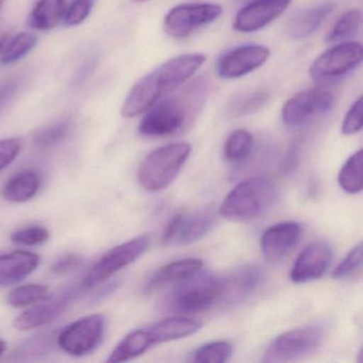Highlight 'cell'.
I'll return each instance as SVG.
<instances>
[{
	"instance_id": "cell-1",
	"label": "cell",
	"mask_w": 363,
	"mask_h": 363,
	"mask_svg": "<svg viewBox=\"0 0 363 363\" xmlns=\"http://www.w3.org/2000/svg\"><path fill=\"white\" fill-rule=\"evenodd\" d=\"M205 62L203 54L180 55L144 76L127 95L121 110L123 118H133L145 113L161 97L190 79Z\"/></svg>"
},
{
	"instance_id": "cell-2",
	"label": "cell",
	"mask_w": 363,
	"mask_h": 363,
	"mask_svg": "<svg viewBox=\"0 0 363 363\" xmlns=\"http://www.w3.org/2000/svg\"><path fill=\"white\" fill-rule=\"evenodd\" d=\"M205 86L203 82H199L180 94L157 101L140 122L139 133L145 137L159 138L182 130L201 109L206 99Z\"/></svg>"
},
{
	"instance_id": "cell-3",
	"label": "cell",
	"mask_w": 363,
	"mask_h": 363,
	"mask_svg": "<svg viewBox=\"0 0 363 363\" xmlns=\"http://www.w3.org/2000/svg\"><path fill=\"white\" fill-rule=\"evenodd\" d=\"M275 184L263 177H252L240 182L223 201L220 214L235 222L254 220L275 203Z\"/></svg>"
},
{
	"instance_id": "cell-4",
	"label": "cell",
	"mask_w": 363,
	"mask_h": 363,
	"mask_svg": "<svg viewBox=\"0 0 363 363\" xmlns=\"http://www.w3.org/2000/svg\"><path fill=\"white\" fill-rule=\"evenodd\" d=\"M191 154L189 143H173L150 152L138 171L142 188L150 192L164 190L177 177Z\"/></svg>"
},
{
	"instance_id": "cell-5",
	"label": "cell",
	"mask_w": 363,
	"mask_h": 363,
	"mask_svg": "<svg viewBox=\"0 0 363 363\" xmlns=\"http://www.w3.org/2000/svg\"><path fill=\"white\" fill-rule=\"evenodd\" d=\"M179 282L167 299V305L174 311L197 313L206 311L213 303L222 301L225 289L224 277L197 272Z\"/></svg>"
},
{
	"instance_id": "cell-6",
	"label": "cell",
	"mask_w": 363,
	"mask_h": 363,
	"mask_svg": "<svg viewBox=\"0 0 363 363\" xmlns=\"http://www.w3.org/2000/svg\"><path fill=\"white\" fill-rule=\"evenodd\" d=\"M107 330V318L103 314H91L58 331L57 345L74 357L92 354L101 345Z\"/></svg>"
},
{
	"instance_id": "cell-7",
	"label": "cell",
	"mask_w": 363,
	"mask_h": 363,
	"mask_svg": "<svg viewBox=\"0 0 363 363\" xmlns=\"http://www.w3.org/2000/svg\"><path fill=\"white\" fill-rule=\"evenodd\" d=\"M363 48L359 42H343L320 55L310 67V77L316 84L337 82L362 62Z\"/></svg>"
},
{
	"instance_id": "cell-8",
	"label": "cell",
	"mask_w": 363,
	"mask_h": 363,
	"mask_svg": "<svg viewBox=\"0 0 363 363\" xmlns=\"http://www.w3.org/2000/svg\"><path fill=\"white\" fill-rule=\"evenodd\" d=\"M335 99L326 89L301 91L291 97L282 108V121L291 128L308 126L333 110Z\"/></svg>"
},
{
	"instance_id": "cell-9",
	"label": "cell",
	"mask_w": 363,
	"mask_h": 363,
	"mask_svg": "<svg viewBox=\"0 0 363 363\" xmlns=\"http://www.w3.org/2000/svg\"><path fill=\"white\" fill-rule=\"evenodd\" d=\"M150 246V235H142L112 248L91 267L82 284L84 288L107 281L114 274L138 260Z\"/></svg>"
},
{
	"instance_id": "cell-10",
	"label": "cell",
	"mask_w": 363,
	"mask_h": 363,
	"mask_svg": "<svg viewBox=\"0 0 363 363\" xmlns=\"http://www.w3.org/2000/svg\"><path fill=\"white\" fill-rule=\"evenodd\" d=\"M324 329L306 326L292 329L276 337L267 348L264 362H286L296 360L313 352L322 344Z\"/></svg>"
},
{
	"instance_id": "cell-11",
	"label": "cell",
	"mask_w": 363,
	"mask_h": 363,
	"mask_svg": "<svg viewBox=\"0 0 363 363\" xmlns=\"http://www.w3.org/2000/svg\"><path fill=\"white\" fill-rule=\"evenodd\" d=\"M222 13L223 8L216 4H182L165 16L163 28L169 37L184 39L197 29L216 22Z\"/></svg>"
},
{
	"instance_id": "cell-12",
	"label": "cell",
	"mask_w": 363,
	"mask_h": 363,
	"mask_svg": "<svg viewBox=\"0 0 363 363\" xmlns=\"http://www.w3.org/2000/svg\"><path fill=\"white\" fill-rule=\"evenodd\" d=\"M82 294L80 286H71L56 294L46 296L33 307L23 312L14 320V326L20 330L40 328L54 322Z\"/></svg>"
},
{
	"instance_id": "cell-13",
	"label": "cell",
	"mask_w": 363,
	"mask_h": 363,
	"mask_svg": "<svg viewBox=\"0 0 363 363\" xmlns=\"http://www.w3.org/2000/svg\"><path fill=\"white\" fill-rule=\"evenodd\" d=\"M269 57L265 46L247 44L229 50L216 62V73L223 79H237L262 67Z\"/></svg>"
},
{
	"instance_id": "cell-14",
	"label": "cell",
	"mask_w": 363,
	"mask_h": 363,
	"mask_svg": "<svg viewBox=\"0 0 363 363\" xmlns=\"http://www.w3.org/2000/svg\"><path fill=\"white\" fill-rule=\"evenodd\" d=\"M214 223L213 212L209 209L174 216L163 235L165 244L189 245L205 237Z\"/></svg>"
},
{
	"instance_id": "cell-15",
	"label": "cell",
	"mask_w": 363,
	"mask_h": 363,
	"mask_svg": "<svg viewBox=\"0 0 363 363\" xmlns=\"http://www.w3.org/2000/svg\"><path fill=\"white\" fill-rule=\"evenodd\" d=\"M291 3L292 0H254L238 12L233 28L242 33L261 30L282 16Z\"/></svg>"
},
{
	"instance_id": "cell-16",
	"label": "cell",
	"mask_w": 363,
	"mask_h": 363,
	"mask_svg": "<svg viewBox=\"0 0 363 363\" xmlns=\"http://www.w3.org/2000/svg\"><path fill=\"white\" fill-rule=\"evenodd\" d=\"M333 258L328 244L318 242L310 244L297 257L290 278L294 284H303L318 279L326 273Z\"/></svg>"
},
{
	"instance_id": "cell-17",
	"label": "cell",
	"mask_w": 363,
	"mask_h": 363,
	"mask_svg": "<svg viewBox=\"0 0 363 363\" xmlns=\"http://www.w3.org/2000/svg\"><path fill=\"white\" fill-rule=\"evenodd\" d=\"M301 231V225L296 222H284L269 227L261 238L263 256L273 262L282 260L296 245Z\"/></svg>"
},
{
	"instance_id": "cell-18",
	"label": "cell",
	"mask_w": 363,
	"mask_h": 363,
	"mask_svg": "<svg viewBox=\"0 0 363 363\" xmlns=\"http://www.w3.org/2000/svg\"><path fill=\"white\" fill-rule=\"evenodd\" d=\"M41 263V257L26 250L0 255V286H11L28 277Z\"/></svg>"
},
{
	"instance_id": "cell-19",
	"label": "cell",
	"mask_w": 363,
	"mask_h": 363,
	"mask_svg": "<svg viewBox=\"0 0 363 363\" xmlns=\"http://www.w3.org/2000/svg\"><path fill=\"white\" fill-rule=\"evenodd\" d=\"M203 265L201 259L194 258L182 259L163 265L147 278L143 286L144 293H152L165 284L182 281L201 271Z\"/></svg>"
},
{
	"instance_id": "cell-20",
	"label": "cell",
	"mask_w": 363,
	"mask_h": 363,
	"mask_svg": "<svg viewBox=\"0 0 363 363\" xmlns=\"http://www.w3.org/2000/svg\"><path fill=\"white\" fill-rule=\"evenodd\" d=\"M335 4L325 3L295 14L286 25V33L294 40H303L315 33L333 13Z\"/></svg>"
},
{
	"instance_id": "cell-21",
	"label": "cell",
	"mask_w": 363,
	"mask_h": 363,
	"mask_svg": "<svg viewBox=\"0 0 363 363\" xmlns=\"http://www.w3.org/2000/svg\"><path fill=\"white\" fill-rule=\"evenodd\" d=\"M203 323L194 318L176 316L147 327L152 343L159 344L184 339L201 330Z\"/></svg>"
},
{
	"instance_id": "cell-22",
	"label": "cell",
	"mask_w": 363,
	"mask_h": 363,
	"mask_svg": "<svg viewBox=\"0 0 363 363\" xmlns=\"http://www.w3.org/2000/svg\"><path fill=\"white\" fill-rule=\"evenodd\" d=\"M225 278L224 294L222 301L235 303L242 301L255 292L260 284L262 273L254 265L237 269L235 273Z\"/></svg>"
},
{
	"instance_id": "cell-23",
	"label": "cell",
	"mask_w": 363,
	"mask_h": 363,
	"mask_svg": "<svg viewBox=\"0 0 363 363\" xmlns=\"http://www.w3.org/2000/svg\"><path fill=\"white\" fill-rule=\"evenodd\" d=\"M154 345L147 328L135 329L116 346L107 362H125L143 354Z\"/></svg>"
},
{
	"instance_id": "cell-24",
	"label": "cell",
	"mask_w": 363,
	"mask_h": 363,
	"mask_svg": "<svg viewBox=\"0 0 363 363\" xmlns=\"http://www.w3.org/2000/svg\"><path fill=\"white\" fill-rule=\"evenodd\" d=\"M40 188L41 177L35 172H21L8 180L3 189V196L12 203H25L33 199Z\"/></svg>"
},
{
	"instance_id": "cell-25",
	"label": "cell",
	"mask_w": 363,
	"mask_h": 363,
	"mask_svg": "<svg viewBox=\"0 0 363 363\" xmlns=\"http://www.w3.org/2000/svg\"><path fill=\"white\" fill-rule=\"evenodd\" d=\"M65 13V0H40L31 13V26L38 30H52Z\"/></svg>"
},
{
	"instance_id": "cell-26",
	"label": "cell",
	"mask_w": 363,
	"mask_h": 363,
	"mask_svg": "<svg viewBox=\"0 0 363 363\" xmlns=\"http://www.w3.org/2000/svg\"><path fill=\"white\" fill-rule=\"evenodd\" d=\"M58 331L40 333L23 342L13 352L14 360H28L35 357L45 356L54 352L57 345Z\"/></svg>"
},
{
	"instance_id": "cell-27",
	"label": "cell",
	"mask_w": 363,
	"mask_h": 363,
	"mask_svg": "<svg viewBox=\"0 0 363 363\" xmlns=\"http://www.w3.org/2000/svg\"><path fill=\"white\" fill-rule=\"evenodd\" d=\"M337 179L344 192L357 194L362 191V150H359L347 159Z\"/></svg>"
},
{
	"instance_id": "cell-28",
	"label": "cell",
	"mask_w": 363,
	"mask_h": 363,
	"mask_svg": "<svg viewBox=\"0 0 363 363\" xmlns=\"http://www.w3.org/2000/svg\"><path fill=\"white\" fill-rule=\"evenodd\" d=\"M362 16L361 11L357 9L345 12L333 25L325 41L327 43H341L347 41L350 38L354 37L360 30Z\"/></svg>"
},
{
	"instance_id": "cell-29",
	"label": "cell",
	"mask_w": 363,
	"mask_h": 363,
	"mask_svg": "<svg viewBox=\"0 0 363 363\" xmlns=\"http://www.w3.org/2000/svg\"><path fill=\"white\" fill-rule=\"evenodd\" d=\"M38 38L33 33H22L14 35L9 42H6L1 50V63L12 65L24 58L37 46Z\"/></svg>"
},
{
	"instance_id": "cell-30",
	"label": "cell",
	"mask_w": 363,
	"mask_h": 363,
	"mask_svg": "<svg viewBox=\"0 0 363 363\" xmlns=\"http://www.w3.org/2000/svg\"><path fill=\"white\" fill-rule=\"evenodd\" d=\"M254 139L245 129H239L229 135L224 145V158L231 163L241 162L250 156Z\"/></svg>"
},
{
	"instance_id": "cell-31",
	"label": "cell",
	"mask_w": 363,
	"mask_h": 363,
	"mask_svg": "<svg viewBox=\"0 0 363 363\" xmlns=\"http://www.w3.org/2000/svg\"><path fill=\"white\" fill-rule=\"evenodd\" d=\"M48 294V286L43 284H25L13 289L8 294V305L14 308H25L35 305Z\"/></svg>"
},
{
	"instance_id": "cell-32",
	"label": "cell",
	"mask_w": 363,
	"mask_h": 363,
	"mask_svg": "<svg viewBox=\"0 0 363 363\" xmlns=\"http://www.w3.org/2000/svg\"><path fill=\"white\" fill-rule=\"evenodd\" d=\"M233 345L228 342H210L195 350L192 361L197 363L226 362L233 356Z\"/></svg>"
},
{
	"instance_id": "cell-33",
	"label": "cell",
	"mask_w": 363,
	"mask_h": 363,
	"mask_svg": "<svg viewBox=\"0 0 363 363\" xmlns=\"http://www.w3.org/2000/svg\"><path fill=\"white\" fill-rule=\"evenodd\" d=\"M269 94L264 91H257L250 94L242 95L235 99L230 105V113L233 116H245L260 109L267 104Z\"/></svg>"
},
{
	"instance_id": "cell-34",
	"label": "cell",
	"mask_w": 363,
	"mask_h": 363,
	"mask_svg": "<svg viewBox=\"0 0 363 363\" xmlns=\"http://www.w3.org/2000/svg\"><path fill=\"white\" fill-rule=\"evenodd\" d=\"M50 231L41 225L18 229L11 235V241L20 245L35 246L46 243L50 240Z\"/></svg>"
},
{
	"instance_id": "cell-35",
	"label": "cell",
	"mask_w": 363,
	"mask_h": 363,
	"mask_svg": "<svg viewBox=\"0 0 363 363\" xmlns=\"http://www.w3.org/2000/svg\"><path fill=\"white\" fill-rule=\"evenodd\" d=\"M362 243H359L333 271V278L347 279L359 273L362 269Z\"/></svg>"
},
{
	"instance_id": "cell-36",
	"label": "cell",
	"mask_w": 363,
	"mask_h": 363,
	"mask_svg": "<svg viewBox=\"0 0 363 363\" xmlns=\"http://www.w3.org/2000/svg\"><path fill=\"white\" fill-rule=\"evenodd\" d=\"M94 4L95 0H73L63 16L65 26L74 27L82 24L90 16Z\"/></svg>"
},
{
	"instance_id": "cell-37",
	"label": "cell",
	"mask_w": 363,
	"mask_h": 363,
	"mask_svg": "<svg viewBox=\"0 0 363 363\" xmlns=\"http://www.w3.org/2000/svg\"><path fill=\"white\" fill-rule=\"evenodd\" d=\"M69 127H71V123L69 120H62L60 122L55 123L54 125L44 129L38 135L35 143L41 147H50V146L55 145L67 137Z\"/></svg>"
},
{
	"instance_id": "cell-38",
	"label": "cell",
	"mask_w": 363,
	"mask_h": 363,
	"mask_svg": "<svg viewBox=\"0 0 363 363\" xmlns=\"http://www.w3.org/2000/svg\"><path fill=\"white\" fill-rule=\"evenodd\" d=\"M362 129V97H359L352 104L342 122L341 131L343 135H352Z\"/></svg>"
},
{
	"instance_id": "cell-39",
	"label": "cell",
	"mask_w": 363,
	"mask_h": 363,
	"mask_svg": "<svg viewBox=\"0 0 363 363\" xmlns=\"http://www.w3.org/2000/svg\"><path fill=\"white\" fill-rule=\"evenodd\" d=\"M22 150V143L16 138L0 140V172L9 167Z\"/></svg>"
},
{
	"instance_id": "cell-40",
	"label": "cell",
	"mask_w": 363,
	"mask_h": 363,
	"mask_svg": "<svg viewBox=\"0 0 363 363\" xmlns=\"http://www.w3.org/2000/svg\"><path fill=\"white\" fill-rule=\"evenodd\" d=\"M82 262H84V260L78 255H65V256L60 257L58 260L55 261L52 267V272L56 275H65V274L71 273V272L79 269Z\"/></svg>"
},
{
	"instance_id": "cell-41",
	"label": "cell",
	"mask_w": 363,
	"mask_h": 363,
	"mask_svg": "<svg viewBox=\"0 0 363 363\" xmlns=\"http://www.w3.org/2000/svg\"><path fill=\"white\" fill-rule=\"evenodd\" d=\"M118 281H112L105 284L103 288L99 289V292L95 294L94 301H101V299L107 297L108 295L113 293L118 289Z\"/></svg>"
},
{
	"instance_id": "cell-42",
	"label": "cell",
	"mask_w": 363,
	"mask_h": 363,
	"mask_svg": "<svg viewBox=\"0 0 363 363\" xmlns=\"http://www.w3.org/2000/svg\"><path fill=\"white\" fill-rule=\"evenodd\" d=\"M7 350V342L0 339V357L3 356L4 352Z\"/></svg>"
},
{
	"instance_id": "cell-43",
	"label": "cell",
	"mask_w": 363,
	"mask_h": 363,
	"mask_svg": "<svg viewBox=\"0 0 363 363\" xmlns=\"http://www.w3.org/2000/svg\"><path fill=\"white\" fill-rule=\"evenodd\" d=\"M6 42H7V35L0 37V52L3 50L4 45H5Z\"/></svg>"
},
{
	"instance_id": "cell-44",
	"label": "cell",
	"mask_w": 363,
	"mask_h": 363,
	"mask_svg": "<svg viewBox=\"0 0 363 363\" xmlns=\"http://www.w3.org/2000/svg\"><path fill=\"white\" fill-rule=\"evenodd\" d=\"M135 3H144V1H147V0H133Z\"/></svg>"
},
{
	"instance_id": "cell-45",
	"label": "cell",
	"mask_w": 363,
	"mask_h": 363,
	"mask_svg": "<svg viewBox=\"0 0 363 363\" xmlns=\"http://www.w3.org/2000/svg\"><path fill=\"white\" fill-rule=\"evenodd\" d=\"M4 3H5V0H0V8L3 7Z\"/></svg>"
}]
</instances>
